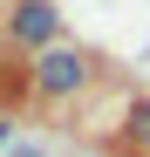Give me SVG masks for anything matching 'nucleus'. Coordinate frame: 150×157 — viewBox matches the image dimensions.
I'll return each mask as SVG.
<instances>
[{"label": "nucleus", "mask_w": 150, "mask_h": 157, "mask_svg": "<svg viewBox=\"0 0 150 157\" xmlns=\"http://www.w3.org/2000/svg\"><path fill=\"white\" fill-rule=\"evenodd\" d=\"M89 82H96V62L75 41H55V48H41L28 62V96H41V102H82Z\"/></svg>", "instance_id": "obj_1"}, {"label": "nucleus", "mask_w": 150, "mask_h": 157, "mask_svg": "<svg viewBox=\"0 0 150 157\" xmlns=\"http://www.w3.org/2000/svg\"><path fill=\"white\" fill-rule=\"evenodd\" d=\"M7 41L28 48V55L55 48V41H62V14H55V0H14V14H7Z\"/></svg>", "instance_id": "obj_2"}, {"label": "nucleus", "mask_w": 150, "mask_h": 157, "mask_svg": "<svg viewBox=\"0 0 150 157\" xmlns=\"http://www.w3.org/2000/svg\"><path fill=\"white\" fill-rule=\"evenodd\" d=\"M123 150L130 157H150V96H137L123 109Z\"/></svg>", "instance_id": "obj_3"}, {"label": "nucleus", "mask_w": 150, "mask_h": 157, "mask_svg": "<svg viewBox=\"0 0 150 157\" xmlns=\"http://www.w3.org/2000/svg\"><path fill=\"white\" fill-rule=\"evenodd\" d=\"M0 157H48V150H41V144H7Z\"/></svg>", "instance_id": "obj_4"}, {"label": "nucleus", "mask_w": 150, "mask_h": 157, "mask_svg": "<svg viewBox=\"0 0 150 157\" xmlns=\"http://www.w3.org/2000/svg\"><path fill=\"white\" fill-rule=\"evenodd\" d=\"M7 130H14V123H7V116H0V150H7Z\"/></svg>", "instance_id": "obj_5"}]
</instances>
